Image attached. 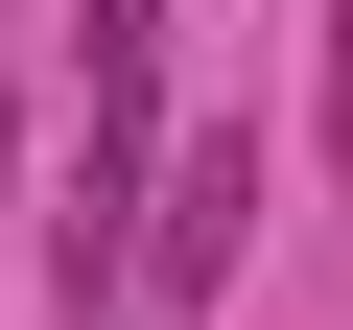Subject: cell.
<instances>
[{
	"label": "cell",
	"instance_id": "obj_1",
	"mask_svg": "<svg viewBox=\"0 0 353 330\" xmlns=\"http://www.w3.org/2000/svg\"><path fill=\"white\" fill-rule=\"evenodd\" d=\"M259 189H283L259 142H189V165L141 189V260H118V283H141V307H212V283L259 260Z\"/></svg>",
	"mask_w": 353,
	"mask_h": 330
},
{
	"label": "cell",
	"instance_id": "obj_2",
	"mask_svg": "<svg viewBox=\"0 0 353 330\" xmlns=\"http://www.w3.org/2000/svg\"><path fill=\"white\" fill-rule=\"evenodd\" d=\"M306 165H330V213H353V0H330V95H306Z\"/></svg>",
	"mask_w": 353,
	"mask_h": 330
}]
</instances>
